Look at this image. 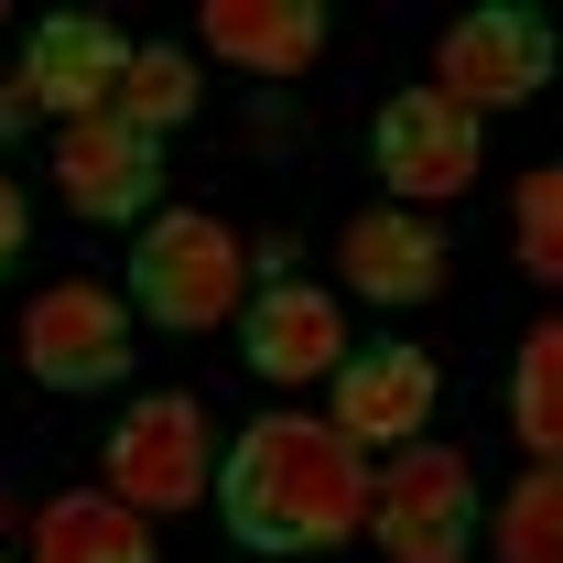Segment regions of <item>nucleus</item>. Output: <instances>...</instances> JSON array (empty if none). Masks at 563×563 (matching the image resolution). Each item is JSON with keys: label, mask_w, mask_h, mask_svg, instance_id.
<instances>
[{"label": "nucleus", "mask_w": 563, "mask_h": 563, "mask_svg": "<svg viewBox=\"0 0 563 563\" xmlns=\"http://www.w3.org/2000/svg\"><path fill=\"white\" fill-rule=\"evenodd\" d=\"M509 228H520V272L563 292V163H531V174H520Z\"/></svg>", "instance_id": "obj_18"}, {"label": "nucleus", "mask_w": 563, "mask_h": 563, "mask_svg": "<svg viewBox=\"0 0 563 563\" xmlns=\"http://www.w3.org/2000/svg\"><path fill=\"white\" fill-rule=\"evenodd\" d=\"M33 250V207H22V185L0 174V282H11V261Z\"/></svg>", "instance_id": "obj_19"}, {"label": "nucleus", "mask_w": 563, "mask_h": 563, "mask_svg": "<svg viewBox=\"0 0 563 563\" xmlns=\"http://www.w3.org/2000/svg\"><path fill=\"white\" fill-rule=\"evenodd\" d=\"M207 55L217 66H250V76H303L325 55V11L314 0H207Z\"/></svg>", "instance_id": "obj_13"}, {"label": "nucleus", "mask_w": 563, "mask_h": 563, "mask_svg": "<svg viewBox=\"0 0 563 563\" xmlns=\"http://www.w3.org/2000/svg\"><path fill=\"white\" fill-rule=\"evenodd\" d=\"M33 563H152V520L109 488H66L33 509Z\"/></svg>", "instance_id": "obj_14"}, {"label": "nucleus", "mask_w": 563, "mask_h": 563, "mask_svg": "<svg viewBox=\"0 0 563 563\" xmlns=\"http://www.w3.org/2000/svg\"><path fill=\"white\" fill-rule=\"evenodd\" d=\"M33 120H44V98H33L22 76H0V141H22V131H33Z\"/></svg>", "instance_id": "obj_20"}, {"label": "nucleus", "mask_w": 563, "mask_h": 563, "mask_svg": "<svg viewBox=\"0 0 563 563\" xmlns=\"http://www.w3.org/2000/svg\"><path fill=\"white\" fill-rule=\"evenodd\" d=\"M239 357L272 379V390H303V379H336L347 368V314H336V292L303 272L261 282L250 303H239Z\"/></svg>", "instance_id": "obj_9"}, {"label": "nucleus", "mask_w": 563, "mask_h": 563, "mask_svg": "<svg viewBox=\"0 0 563 563\" xmlns=\"http://www.w3.org/2000/svg\"><path fill=\"white\" fill-rule=\"evenodd\" d=\"M131 55L141 44L109 11H44V22H33V55H22V87H33L44 109H66V120H98V109L120 98Z\"/></svg>", "instance_id": "obj_11"}, {"label": "nucleus", "mask_w": 563, "mask_h": 563, "mask_svg": "<svg viewBox=\"0 0 563 563\" xmlns=\"http://www.w3.org/2000/svg\"><path fill=\"white\" fill-rule=\"evenodd\" d=\"M563 66V44H553V22L542 11H466L444 44H433V87L466 109V120H488V109H520V98H542Z\"/></svg>", "instance_id": "obj_6"}, {"label": "nucleus", "mask_w": 563, "mask_h": 563, "mask_svg": "<svg viewBox=\"0 0 563 563\" xmlns=\"http://www.w3.org/2000/svg\"><path fill=\"white\" fill-rule=\"evenodd\" d=\"M509 433L531 444V466H563V314L531 325L509 357Z\"/></svg>", "instance_id": "obj_15"}, {"label": "nucleus", "mask_w": 563, "mask_h": 563, "mask_svg": "<svg viewBox=\"0 0 563 563\" xmlns=\"http://www.w3.org/2000/svg\"><path fill=\"white\" fill-rule=\"evenodd\" d=\"M217 520L239 553H336L368 531V455L325 412H261L217 466Z\"/></svg>", "instance_id": "obj_1"}, {"label": "nucleus", "mask_w": 563, "mask_h": 563, "mask_svg": "<svg viewBox=\"0 0 563 563\" xmlns=\"http://www.w3.org/2000/svg\"><path fill=\"white\" fill-rule=\"evenodd\" d=\"M336 272H347V292H368V303H433L444 239H433V217H412V207H368V217H347V239H336Z\"/></svg>", "instance_id": "obj_12"}, {"label": "nucleus", "mask_w": 563, "mask_h": 563, "mask_svg": "<svg viewBox=\"0 0 563 563\" xmlns=\"http://www.w3.org/2000/svg\"><path fill=\"white\" fill-rule=\"evenodd\" d=\"M477 531H488V509H477L466 444H401L368 477V542H379V563H466Z\"/></svg>", "instance_id": "obj_3"}, {"label": "nucleus", "mask_w": 563, "mask_h": 563, "mask_svg": "<svg viewBox=\"0 0 563 563\" xmlns=\"http://www.w3.org/2000/svg\"><path fill=\"white\" fill-rule=\"evenodd\" d=\"M55 185H66V207L87 228H152V207H163V152L120 109H98V120H66L55 131Z\"/></svg>", "instance_id": "obj_7"}, {"label": "nucleus", "mask_w": 563, "mask_h": 563, "mask_svg": "<svg viewBox=\"0 0 563 563\" xmlns=\"http://www.w3.org/2000/svg\"><path fill=\"white\" fill-rule=\"evenodd\" d=\"M250 303V239L207 207H163L131 239V314L163 336H207Z\"/></svg>", "instance_id": "obj_2"}, {"label": "nucleus", "mask_w": 563, "mask_h": 563, "mask_svg": "<svg viewBox=\"0 0 563 563\" xmlns=\"http://www.w3.org/2000/svg\"><path fill=\"white\" fill-rule=\"evenodd\" d=\"M22 368H33L44 390H66V401H109V390L131 379V303H120L109 282H55V292H33V314H22Z\"/></svg>", "instance_id": "obj_5"}, {"label": "nucleus", "mask_w": 563, "mask_h": 563, "mask_svg": "<svg viewBox=\"0 0 563 563\" xmlns=\"http://www.w3.org/2000/svg\"><path fill=\"white\" fill-rule=\"evenodd\" d=\"M368 152H379V185L390 196H412V207H433V196H466L477 185V120L444 98V87H401L390 109H379V131H368Z\"/></svg>", "instance_id": "obj_8"}, {"label": "nucleus", "mask_w": 563, "mask_h": 563, "mask_svg": "<svg viewBox=\"0 0 563 563\" xmlns=\"http://www.w3.org/2000/svg\"><path fill=\"white\" fill-rule=\"evenodd\" d=\"M196 98H207V66H196L185 44H141V55H131V76H120V98H109V109H120V120H131L141 141H163V131H174V120H196Z\"/></svg>", "instance_id": "obj_16"}, {"label": "nucleus", "mask_w": 563, "mask_h": 563, "mask_svg": "<svg viewBox=\"0 0 563 563\" xmlns=\"http://www.w3.org/2000/svg\"><path fill=\"white\" fill-rule=\"evenodd\" d=\"M217 466H228V444H217V412L196 390H141L109 422V498H131L141 520L217 498Z\"/></svg>", "instance_id": "obj_4"}, {"label": "nucleus", "mask_w": 563, "mask_h": 563, "mask_svg": "<svg viewBox=\"0 0 563 563\" xmlns=\"http://www.w3.org/2000/svg\"><path fill=\"white\" fill-rule=\"evenodd\" d=\"M488 553L498 563H563V466H531L488 509Z\"/></svg>", "instance_id": "obj_17"}, {"label": "nucleus", "mask_w": 563, "mask_h": 563, "mask_svg": "<svg viewBox=\"0 0 563 563\" xmlns=\"http://www.w3.org/2000/svg\"><path fill=\"white\" fill-rule=\"evenodd\" d=\"M422 412H433V357L412 347V336H379V347H347V368H336V433H347L357 455H401V444H422Z\"/></svg>", "instance_id": "obj_10"}]
</instances>
